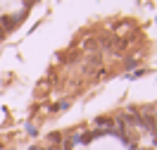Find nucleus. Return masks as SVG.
Listing matches in <instances>:
<instances>
[{
  "label": "nucleus",
  "mask_w": 157,
  "mask_h": 150,
  "mask_svg": "<svg viewBox=\"0 0 157 150\" xmlns=\"http://www.w3.org/2000/svg\"><path fill=\"white\" fill-rule=\"evenodd\" d=\"M5 33H7V31L2 29V26H0V38H2V36H5Z\"/></svg>",
  "instance_id": "1"
}]
</instances>
